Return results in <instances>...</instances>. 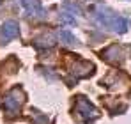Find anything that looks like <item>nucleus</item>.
Returning <instances> with one entry per match:
<instances>
[{
	"label": "nucleus",
	"instance_id": "10",
	"mask_svg": "<svg viewBox=\"0 0 131 124\" xmlns=\"http://www.w3.org/2000/svg\"><path fill=\"white\" fill-rule=\"evenodd\" d=\"M59 20L62 21L64 25H74V18L69 16V13H66V11H62V13L59 14Z\"/></svg>",
	"mask_w": 131,
	"mask_h": 124
},
{
	"label": "nucleus",
	"instance_id": "9",
	"mask_svg": "<svg viewBox=\"0 0 131 124\" xmlns=\"http://www.w3.org/2000/svg\"><path fill=\"white\" fill-rule=\"evenodd\" d=\"M59 39L64 43V44H67V46H74V44H76V37H74L69 30H60V32H59Z\"/></svg>",
	"mask_w": 131,
	"mask_h": 124
},
{
	"label": "nucleus",
	"instance_id": "1",
	"mask_svg": "<svg viewBox=\"0 0 131 124\" xmlns=\"http://www.w3.org/2000/svg\"><path fill=\"white\" fill-rule=\"evenodd\" d=\"M94 18L99 21L103 27H106L110 30H113L115 34H126L129 28V20L126 16L115 14L112 9L105 7V5H97L94 11Z\"/></svg>",
	"mask_w": 131,
	"mask_h": 124
},
{
	"label": "nucleus",
	"instance_id": "2",
	"mask_svg": "<svg viewBox=\"0 0 131 124\" xmlns=\"http://www.w3.org/2000/svg\"><path fill=\"white\" fill-rule=\"evenodd\" d=\"M69 57H67V67H69V73L74 76V78H87L90 76L92 73H94V69H96V66L92 64V62L89 60H83V59H80V57H73L71 53H67Z\"/></svg>",
	"mask_w": 131,
	"mask_h": 124
},
{
	"label": "nucleus",
	"instance_id": "3",
	"mask_svg": "<svg viewBox=\"0 0 131 124\" xmlns=\"http://www.w3.org/2000/svg\"><path fill=\"white\" fill-rule=\"evenodd\" d=\"M23 101H25V92H23L21 87H13L5 96H4V108H5V112L9 113V115H16L18 112H20V108H21Z\"/></svg>",
	"mask_w": 131,
	"mask_h": 124
},
{
	"label": "nucleus",
	"instance_id": "8",
	"mask_svg": "<svg viewBox=\"0 0 131 124\" xmlns=\"http://www.w3.org/2000/svg\"><path fill=\"white\" fill-rule=\"evenodd\" d=\"M53 44H55V37H53V34H46L44 37L34 41V46H37V48H48V46H53Z\"/></svg>",
	"mask_w": 131,
	"mask_h": 124
},
{
	"label": "nucleus",
	"instance_id": "4",
	"mask_svg": "<svg viewBox=\"0 0 131 124\" xmlns=\"http://www.w3.org/2000/svg\"><path fill=\"white\" fill-rule=\"evenodd\" d=\"M74 110H76V113L82 117V121H85V122H90L92 119H96V117L99 115V112L96 110V106L90 103L87 98H83V96H78V98H76V106H74Z\"/></svg>",
	"mask_w": 131,
	"mask_h": 124
},
{
	"label": "nucleus",
	"instance_id": "6",
	"mask_svg": "<svg viewBox=\"0 0 131 124\" xmlns=\"http://www.w3.org/2000/svg\"><path fill=\"white\" fill-rule=\"evenodd\" d=\"M18 36H20V25H18V21L7 20L2 25V28H0V39H2V43H7V41H11V39H14V37H18Z\"/></svg>",
	"mask_w": 131,
	"mask_h": 124
},
{
	"label": "nucleus",
	"instance_id": "7",
	"mask_svg": "<svg viewBox=\"0 0 131 124\" xmlns=\"http://www.w3.org/2000/svg\"><path fill=\"white\" fill-rule=\"evenodd\" d=\"M103 59L108 62H121L124 57H122V50H121V46L119 44H112L110 48H106L105 51H103Z\"/></svg>",
	"mask_w": 131,
	"mask_h": 124
},
{
	"label": "nucleus",
	"instance_id": "5",
	"mask_svg": "<svg viewBox=\"0 0 131 124\" xmlns=\"http://www.w3.org/2000/svg\"><path fill=\"white\" fill-rule=\"evenodd\" d=\"M20 4L23 5L27 16H30V18L43 20L44 16H46V13H44V9H43V5H41L39 0H20Z\"/></svg>",
	"mask_w": 131,
	"mask_h": 124
},
{
	"label": "nucleus",
	"instance_id": "11",
	"mask_svg": "<svg viewBox=\"0 0 131 124\" xmlns=\"http://www.w3.org/2000/svg\"><path fill=\"white\" fill-rule=\"evenodd\" d=\"M0 4H2V0H0Z\"/></svg>",
	"mask_w": 131,
	"mask_h": 124
}]
</instances>
